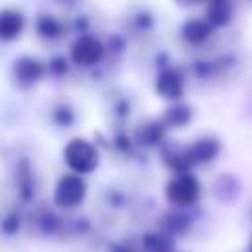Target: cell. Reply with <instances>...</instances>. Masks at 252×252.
Instances as JSON below:
<instances>
[{"label": "cell", "mask_w": 252, "mask_h": 252, "mask_svg": "<svg viewBox=\"0 0 252 252\" xmlns=\"http://www.w3.org/2000/svg\"><path fill=\"white\" fill-rule=\"evenodd\" d=\"M63 159L69 171L87 175L98 167V152L96 148L85 138H73L63 148Z\"/></svg>", "instance_id": "6da1fadb"}, {"label": "cell", "mask_w": 252, "mask_h": 252, "mask_svg": "<svg viewBox=\"0 0 252 252\" xmlns=\"http://www.w3.org/2000/svg\"><path fill=\"white\" fill-rule=\"evenodd\" d=\"M165 197L167 201L177 209L193 207L201 197V183L199 179L189 171L175 173L167 185H165Z\"/></svg>", "instance_id": "7a4b0ae2"}, {"label": "cell", "mask_w": 252, "mask_h": 252, "mask_svg": "<svg viewBox=\"0 0 252 252\" xmlns=\"http://www.w3.org/2000/svg\"><path fill=\"white\" fill-rule=\"evenodd\" d=\"M87 197V183L79 173H65L57 179L53 187V203L59 209H75Z\"/></svg>", "instance_id": "3957f363"}, {"label": "cell", "mask_w": 252, "mask_h": 252, "mask_svg": "<svg viewBox=\"0 0 252 252\" xmlns=\"http://www.w3.org/2000/svg\"><path fill=\"white\" fill-rule=\"evenodd\" d=\"M104 55V47L98 37L91 33L79 35L71 45V61L77 67H93L96 65Z\"/></svg>", "instance_id": "277c9868"}, {"label": "cell", "mask_w": 252, "mask_h": 252, "mask_svg": "<svg viewBox=\"0 0 252 252\" xmlns=\"http://www.w3.org/2000/svg\"><path fill=\"white\" fill-rule=\"evenodd\" d=\"M45 67L39 59L35 57H20L18 61H14V79L20 83V85H32L35 81L41 79Z\"/></svg>", "instance_id": "5b68a950"}, {"label": "cell", "mask_w": 252, "mask_h": 252, "mask_svg": "<svg viewBox=\"0 0 252 252\" xmlns=\"http://www.w3.org/2000/svg\"><path fill=\"white\" fill-rule=\"evenodd\" d=\"M189 228H191V219H189L181 209L165 213V215L161 217V220H159V230L165 232V234L171 236V238L183 236Z\"/></svg>", "instance_id": "8992f818"}, {"label": "cell", "mask_w": 252, "mask_h": 252, "mask_svg": "<svg viewBox=\"0 0 252 252\" xmlns=\"http://www.w3.org/2000/svg\"><path fill=\"white\" fill-rule=\"evenodd\" d=\"M156 91L163 96V98H177L181 93H183V77L173 71V69H167L163 71L158 81H156Z\"/></svg>", "instance_id": "52a82bcc"}, {"label": "cell", "mask_w": 252, "mask_h": 252, "mask_svg": "<svg viewBox=\"0 0 252 252\" xmlns=\"http://www.w3.org/2000/svg\"><path fill=\"white\" fill-rule=\"evenodd\" d=\"M24 30V16L18 10H4L0 16V37L4 41L16 39Z\"/></svg>", "instance_id": "ba28073f"}, {"label": "cell", "mask_w": 252, "mask_h": 252, "mask_svg": "<svg viewBox=\"0 0 252 252\" xmlns=\"http://www.w3.org/2000/svg\"><path fill=\"white\" fill-rule=\"evenodd\" d=\"M138 252H173V238L161 230L146 232L140 238Z\"/></svg>", "instance_id": "9c48e42d"}, {"label": "cell", "mask_w": 252, "mask_h": 252, "mask_svg": "<svg viewBox=\"0 0 252 252\" xmlns=\"http://www.w3.org/2000/svg\"><path fill=\"white\" fill-rule=\"evenodd\" d=\"M211 28L213 26L207 22V18H191L183 24V37L185 41L199 45L211 35Z\"/></svg>", "instance_id": "30bf717a"}, {"label": "cell", "mask_w": 252, "mask_h": 252, "mask_svg": "<svg viewBox=\"0 0 252 252\" xmlns=\"http://www.w3.org/2000/svg\"><path fill=\"white\" fill-rule=\"evenodd\" d=\"M207 22L211 26H224L232 18V2L230 0H209L207 2Z\"/></svg>", "instance_id": "8fae6325"}, {"label": "cell", "mask_w": 252, "mask_h": 252, "mask_svg": "<svg viewBox=\"0 0 252 252\" xmlns=\"http://www.w3.org/2000/svg\"><path fill=\"white\" fill-rule=\"evenodd\" d=\"M37 33L41 37L53 39V37H57L61 33V26H59V22L53 16H41L37 20Z\"/></svg>", "instance_id": "7c38bea8"}, {"label": "cell", "mask_w": 252, "mask_h": 252, "mask_svg": "<svg viewBox=\"0 0 252 252\" xmlns=\"http://www.w3.org/2000/svg\"><path fill=\"white\" fill-rule=\"evenodd\" d=\"M20 226H22V219H20V215L16 211H10V213L4 215V219H2V232L6 236L18 234L20 232Z\"/></svg>", "instance_id": "4fadbf2b"}, {"label": "cell", "mask_w": 252, "mask_h": 252, "mask_svg": "<svg viewBox=\"0 0 252 252\" xmlns=\"http://www.w3.org/2000/svg\"><path fill=\"white\" fill-rule=\"evenodd\" d=\"M55 112H57V124H59L61 128H69V124H73L75 114H73V110H71L69 106L59 104V106L55 108Z\"/></svg>", "instance_id": "5bb4252c"}, {"label": "cell", "mask_w": 252, "mask_h": 252, "mask_svg": "<svg viewBox=\"0 0 252 252\" xmlns=\"http://www.w3.org/2000/svg\"><path fill=\"white\" fill-rule=\"evenodd\" d=\"M108 252H138L134 246H128V244H112L108 248Z\"/></svg>", "instance_id": "9a60e30c"}, {"label": "cell", "mask_w": 252, "mask_h": 252, "mask_svg": "<svg viewBox=\"0 0 252 252\" xmlns=\"http://www.w3.org/2000/svg\"><path fill=\"white\" fill-rule=\"evenodd\" d=\"M246 252H252V238L248 240V246H246Z\"/></svg>", "instance_id": "2e32d148"}, {"label": "cell", "mask_w": 252, "mask_h": 252, "mask_svg": "<svg viewBox=\"0 0 252 252\" xmlns=\"http://www.w3.org/2000/svg\"><path fill=\"white\" fill-rule=\"evenodd\" d=\"M185 2H191L193 4V2H203V0H185Z\"/></svg>", "instance_id": "e0dca14e"}]
</instances>
